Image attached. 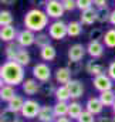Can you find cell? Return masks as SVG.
I'll return each mask as SVG.
<instances>
[{"label": "cell", "mask_w": 115, "mask_h": 122, "mask_svg": "<svg viewBox=\"0 0 115 122\" xmlns=\"http://www.w3.org/2000/svg\"><path fill=\"white\" fill-rule=\"evenodd\" d=\"M68 117L71 118V119H78L80 118V115L84 112V108H83V105L77 101V99H73L71 102H68Z\"/></svg>", "instance_id": "cell-20"}, {"label": "cell", "mask_w": 115, "mask_h": 122, "mask_svg": "<svg viewBox=\"0 0 115 122\" xmlns=\"http://www.w3.org/2000/svg\"><path fill=\"white\" fill-rule=\"evenodd\" d=\"M97 122H114V118H111V117H99Z\"/></svg>", "instance_id": "cell-44"}, {"label": "cell", "mask_w": 115, "mask_h": 122, "mask_svg": "<svg viewBox=\"0 0 115 122\" xmlns=\"http://www.w3.org/2000/svg\"><path fill=\"white\" fill-rule=\"evenodd\" d=\"M68 102H64V101H57L53 108H54V114L56 117L60 118V117H68Z\"/></svg>", "instance_id": "cell-28"}, {"label": "cell", "mask_w": 115, "mask_h": 122, "mask_svg": "<svg viewBox=\"0 0 115 122\" xmlns=\"http://www.w3.org/2000/svg\"><path fill=\"white\" fill-rule=\"evenodd\" d=\"M48 34L53 40H64L65 37H68V26L65 21L60 20H54L53 23L48 24Z\"/></svg>", "instance_id": "cell-3"}, {"label": "cell", "mask_w": 115, "mask_h": 122, "mask_svg": "<svg viewBox=\"0 0 115 122\" xmlns=\"http://www.w3.org/2000/svg\"><path fill=\"white\" fill-rule=\"evenodd\" d=\"M21 48H23V47H21L17 41H10V43H7L6 47H4V56H6L7 61H14L16 60V57H17V54H19V51H20Z\"/></svg>", "instance_id": "cell-19"}, {"label": "cell", "mask_w": 115, "mask_h": 122, "mask_svg": "<svg viewBox=\"0 0 115 122\" xmlns=\"http://www.w3.org/2000/svg\"><path fill=\"white\" fill-rule=\"evenodd\" d=\"M110 16H111V10L110 9H101L98 10V19L97 21L104 24V23H110Z\"/></svg>", "instance_id": "cell-36"}, {"label": "cell", "mask_w": 115, "mask_h": 122, "mask_svg": "<svg viewBox=\"0 0 115 122\" xmlns=\"http://www.w3.org/2000/svg\"><path fill=\"white\" fill-rule=\"evenodd\" d=\"M65 11H74L77 9V1L75 0H61Z\"/></svg>", "instance_id": "cell-39"}, {"label": "cell", "mask_w": 115, "mask_h": 122, "mask_svg": "<svg viewBox=\"0 0 115 122\" xmlns=\"http://www.w3.org/2000/svg\"><path fill=\"white\" fill-rule=\"evenodd\" d=\"M4 84H6V82H4V80H3V77H1V74H0V88H1Z\"/></svg>", "instance_id": "cell-47"}, {"label": "cell", "mask_w": 115, "mask_h": 122, "mask_svg": "<svg viewBox=\"0 0 115 122\" xmlns=\"http://www.w3.org/2000/svg\"><path fill=\"white\" fill-rule=\"evenodd\" d=\"M104 34L105 33L101 27H92L88 31V38H89V41H101L104 38Z\"/></svg>", "instance_id": "cell-35"}, {"label": "cell", "mask_w": 115, "mask_h": 122, "mask_svg": "<svg viewBox=\"0 0 115 122\" xmlns=\"http://www.w3.org/2000/svg\"><path fill=\"white\" fill-rule=\"evenodd\" d=\"M24 68L26 67L20 65L17 61H4L0 65V74L6 84L17 87V85H21L23 81L26 80Z\"/></svg>", "instance_id": "cell-1"}, {"label": "cell", "mask_w": 115, "mask_h": 122, "mask_svg": "<svg viewBox=\"0 0 115 122\" xmlns=\"http://www.w3.org/2000/svg\"><path fill=\"white\" fill-rule=\"evenodd\" d=\"M16 87L13 85H9V84H4L1 88H0V101L3 102H9L10 99H13L16 97Z\"/></svg>", "instance_id": "cell-21"}, {"label": "cell", "mask_w": 115, "mask_h": 122, "mask_svg": "<svg viewBox=\"0 0 115 122\" xmlns=\"http://www.w3.org/2000/svg\"><path fill=\"white\" fill-rule=\"evenodd\" d=\"M47 1H48V0H30V4H33L34 7L40 9V7H46Z\"/></svg>", "instance_id": "cell-42"}, {"label": "cell", "mask_w": 115, "mask_h": 122, "mask_svg": "<svg viewBox=\"0 0 115 122\" xmlns=\"http://www.w3.org/2000/svg\"><path fill=\"white\" fill-rule=\"evenodd\" d=\"M40 122H56L57 117L54 114V108L51 105H41V109L37 115Z\"/></svg>", "instance_id": "cell-16"}, {"label": "cell", "mask_w": 115, "mask_h": 122, "mask_svg": "<svg viewBox=\"0 0 115 122\" xmlns=\"http://www.w3.org/2000/svg\"><path fill=\"white\" fill-rule=\"evenodd\" d=\"M13 13L10 10H0V27H4V26H11L13 24Z\"/></svg>", "instance_id": "cell-31"}, {"label": "cell", "mask_w": 115, "mask_h": 122, "mask_svg": "<svg viewBox=\"0 0 115 122\" xmlns=\"http://www.w3.org/2000/svg\"><path fill=\"white\" fill-rule=\"evenodd\" d=\"M44 10H46L47 16L50 19H54V20H60L65 13V9H64L61 0H48Z\"/></svg>", "instance_id": "cell-6"}, {"label": "cell", "mask_w": 115, "mask_h": 122, "mask_svg": "<svg viewBox=\"0 0 115 122\" xmlns=\"http://www.w3.org/2000/svg\"><path fill=\"white\" fill-rule=\"evenodd\" d=\"M104 51H105V44L102 41H89L87 44V54L94 60L101 58L104 56Z\"/></svg>", "instance_id": "cell-10"}, {"label": "cell", "mask_w": 115, "mask_h": 122, "mask_svg": "<svg viewBox=\"0 0 115 122\" xmlns=\"http://www.w3.org/2000/svg\"><path fill=\"white\" fill-rule=\"evenodd\" d=\"M20 65H23V67H27L30 62H31V56H30V53L26 50V48H21L20 51H19V54H17V57H16V60Z\"/></svg>", "instance_id": "cell-32"}, {"label": "cell", "mask_w": 115, "mask_h": 122, "mask_svg": "<svg viewBox=\"0 0 115 122\" xmlns=\"http://www.w3.org/2000/svg\"><path fill=\"white\" fill-rule=\"evenodd\" d=\"M31 74H33V78H36L38 82H47L51 80V68L47 62H37L33 65V70H31Z\"/></svg>", "instance_id": "cell-4"}, {"label": "cell", "mask_w": 115, "mask_h": 122, "mask_svg": "<svg viewBox=\"0 0 115 122\" xmlns=\"http://www.w3.org/2000/svg\"><path fill=\"white\" fill-rule=\"evenodd\" d=\"M71 77H73V74L67 67H58L56 70V72H54V80L60 85H67L73 80Z\"/></svg>", "instance_id": "cell-14"}, {"label": "cell", "mask_w": 115, "mask_h": 122, "mask_svg": "<svg viewBox=\"0 0 115 122\" xmlns=\"http://www.w3.org/2000/svg\"><path fill=\"white\" fill-rule=\"evenodd\" d=\"M84 70H85L89 75H92V77H97V75H101V74L105 72V67H104L102 64H99L98 61H95L94 58H91L89 61H87Z\"/></svg>", "instance_id": "cell-18"}, {"label": "cell", "mask_w": 115, "mask_h": 122, "mask_svg": "<svg viewBox=\"0 0 115 122\" xmlns=\"http://www.w3.org/2000/svg\"><path fill=\"white\" fill-rule=\"evenodd\" d=\"M67 87H68V91L71 94V99H78V98H81L83 94H84V90H85L83 81L74 80V78L67 84Z\"/></svg>", "instance_id": "cell-13"}, {"label": "cell", "mask_w": 115, "mask_h": 122, "mask_svg": "<svg viewBox=\"0 0 115 122\" xmlns=\"http://www.w3.org/2000/svg\"><path fill=\"white\" fill-rule=\"evenodd\" d=\"M0 122H1V121H0Z\"/></svg>", "instance_id": "cell-52"}, {"label": "cell", "mask_w": 115, "mask_h": 122, "mask_svg": "<svg viewBox=\"0 0 115 122\" xmlns=\"http://www.w3.org/2000/svg\"><path fill=\"white\" fill-rule=\"evenodd\" d=\"M56 90H57V87H56L51 81L41 82V87H40V94H41L43 97H51V95H54Z\"/></svg>", "instance_id": "cell-34"}, {"label": "cell", "mask_w": 115, "mask_h": 122, "mask_svg": "<svg viewBox=\"0 0 115 122\" xmlns=\"http://www.w3.org/2000/svg\"><path fill=\"white\" fill-rule=\"evenodd\" d=\"M94 1V7L101 10V9H108L110 6V1L108 0H92Z\"/></svg>", "instance_id": "cell-40"}, {"label": "cell", "mask_w": 115, "mask_h": 122, "mask_svg": "<svg viewBox=\"0 0 115 122\" xmlns=\"http://www.w3.org/2000/svg\"><path fill=\"white\" fill-rule=\"evenodd\" d=\"M51 37H50V34L48 33H44V31H41V33H37L36 34V44L34 46H37L38 48H43V47H46V46H50L51 44Z\"/></svg>", "instance_id": "cell-26"}, {"label": "cell", "mask_w": 115, "mask_h": 122, "mask_svg": "<svg viewBox=\"0 0 115 122\" xmlns=\"http://www.w3.org/2000/svg\"><path fill=\"white\" fill-rule=\"evenodd\" d=\"M54 97L57 101H64V102H68L71 99V94L68 91L67 85H58L56 92H54Z\"/></svg>", "instance_id": "cell-25"}, {"label": "cell", "mask_w": 115, "mask_h": 122, "mask_svg": "<svg viewBox=\"0 0 115 122\" xmlns=\"http://www.w3.org/2000/svg\"><path fill=\"white\" fill-rule=\"evenodd\" d=\"M56 122H71V118L70 117H60L56 119Z\"/></svg>", "instance_id": "cell-46"}, {"label": "cell", "mask_w": 115, "mask_h": 122, "mask_svg": "<svg viewBox=\"0 0 115 122\" xmlns=\"http://www.w3.org/2000/svg\"><path fill=\"white\" fill-rule=\"evenodd\" d=\"M40 109H41L40 102L33 99V98H29V99L24 101V105H23V108L20 111V115L23 118H26V119H34V118H37Z\"/></svg>", "instance_id": "cell-5"}, {"label": "cell", "mask_w": 115, "mask_h": 122, "mask_svg": "<svg viewBox=\"0 0 115 122\" xmlns=\"http://www.w3.org/2000/svg\"><path fill=\"white\" fill-rule=\"evenodd\" d=\"M102 43L105 44L107 48H115V27H111L105 31Z\"/></svg>", "instance_id": "cell-30"}, {"label": "cell", "mask_w": 115, "mask_h": 122, "mask_svg": "<svg viewBox=\"0 0 115 122\" xmlns=\"http://www.w3.org/2000/svg\"><path fill=\"white\" fill-rule=\"evenodd\" d=\"M98 19V9L95 7H89L84 11H81L80 14V21L83 26H92Z\"/></svg>", "instance_id": "cell-11"}, {"label": "cell", "mask_w": 115, "mask_h": 122, "mask_svg": "<svg viewBox=\"0 0 115 122\" xmlns=\"http://www.w3.org/2000/svg\"><path fill=\"white\" fill-rule=\"evenodd\" d=\"M65 67L71 71L73 75H78L80 72H83V68H85V65H83L81 61H74V60H68Z\"/></svg>", "instance_id": "cell-33"}, {"label": "cell", "mask_w": 115, "mask_h": 122, "mask_svg": "<svg viewBox=\"0 0 115 122\" xmlns=\"http://www.w3.org/2000/svg\"><path fill=\"white\" fill-rule=\"evenodd\" d=\"M77 122H97V119H95L94 114H91L87 109H84V112L80 115V118L77 119Z\"/></svg>", "instance_id": "cell-37"}, {"label": "cell", "mask_w": 115, "mask_h": 122, "mask_svg": "<svg viewBox=\"0 0 115 122\" xmlns=\"http://www.w3.org/2000/svg\"><path fill=\"white\" fill-rule=\"evenodd\" d=\"M40 57L43 61H54L57 57V50L53 44L46 46L43 48H40Z\"/></svg>", "instance_id": "cell-22"}, {"label": "cell", "mask_w": 115, "mask_h": 122, "mask_svg": "<svg viewBox=\"0 0 115 122\" xmlns=\"http://www.w3.org/2000/svg\"><path fill=\"white\" fill-rule=\"evenodd\" d=\"M112 112H114V115H115V102H114V105H112Z\"/></svg>", "instance_id": "cell-49"}, {"label": "cell", "mask_w": 115, "mask_h": 122, "mask_svg": "<svg viewBox=\"0 0 115 122\" xmlns=\"http://www.w3.org/2000/svg\"><path fill=\"white\" fill-rule=\"evenodd\" d=\"M75 1H77V9L81 10V11H84L87 9H89V7H94V1L92 0H75Z\"/></svg>", "instance_id": "cell-38"}, {"label": "cell", "mask_w": 115, "mask_h": 122, "mask_svg": "<svg viewBox=\"0 0 115 122\" xmlns=\"http://www.w3.org/2000/svg\"><path fill=\"white\" fill-rule=\"evenodd\" d=\"M112 118H114V122H115V115H114V117H112Z\"/></svg>", "instance_id": "cell-50"}, {"label": "cell", "mask_w": 115, "mask_h": 122, "mask_svg": "<svg viewBox=\"0 0 115 122\" xmlns=\"http://www.w3.org/2000/svg\"><path fill=\"white\" fill-rule=\"evenodd\" d=\"M98 98L101 99V102H102V105L105 108H108V107L112 108V105H114V102H115V91L114 90H110V91L99 92Z\"/></svg>", "instance_id": "cell-23"}, {"label": "cell", "mask_w": 115, "mask_h": 122, "mask_svg": "<svg viewBox=\"0 0 115 122\" xmlns=\"http://www.w3.org/2000/svg\"><path fill=\"white\" fill-rule=\"evenodd\" d=\"M68 26V37H80L83 34V24L81 21H70L67 23Z\"/></svg>", "instance_id": "cell-27"}, {"label": "cell", "mask_w": 115, "mask_h": 122, "mask_svg": "<svg viewBox=\"0 0 115 122\" xmlns=\"http://www.w3.org/2000/svg\"><path fill=\"white\" fill-rule=\"evenodd\" d=\"M107 74L112 78V81L115 82V60L110 62V65L107 67Z\"/></svg>", "instance_id": "cell-41"}, {"label": "cell", "mask_w": 115, "mask_h": 122, "mask_svg": "<svg viewBox=\"0 0 115 122\" xmlns=\"http://www.w3.org/2000/svg\"><path fill=\"white\" fill-rule=\"evenodd\" d=\"M17 3V0H0V4L3 6H14Z\"/></svg>", "instance_id": "cell-43"}, {"label": "cell", "mask_w": 115, "mask_h": 122, "mask_svg": "<svg viewBox=\"0 0 115 122\" xmlns=\"http://www.w3.org/2000/svg\"><path fill=\"white\" fill-rule=\"evenodd\" d=\"M104 108L105 107L102 105V102H101V99L98 97H91V98L87 99V102H85V109L88 112L94 114V115H99Z\"/></svg>", "instance_id": "cell-15"}, {"label": "cell", "mask_w": 115, "mask_h": 122, "mask_svg": "<svg viewBox=\"0 0 115 122\" xmlns=\"http://www.w3.org/2000/svg\"><path fill=\"white\" fill-rule=\"evenodd\" d=\"M36 34H37V33L29 30V29H23V30L19 31L16 41H17L23 48L31 47L33 44H36Z\"/></svg>", "instance_id": "cell-8"}, {"label": "cell", "mask_w": 115, "mask_h": 122, "mask_svg": "<svg viewBox=\"0 0 115 122\" xmlns=\"http://www.w3.org/2000/svg\"><path fill=\"white\" fill-rule=\"evenodd\" d=\"M24 101H26V99H24L21 95H16L13 99H10V101L7 102V108H10L11 111L20 114V111H21V108H23V105H24Z\"/></svg>", "instance_id": "cell-24"}, {"label": "cell", "mask_w": 115, "mask_h": 122, "mask_svg": "<svg viewBox=\"0 0 115 122\" xmlns=\"http://www.w3.org/2000/svg\"><path fill=\"white\" fill-rule=\"evenodd\" d=\"M19 119V114L11 111L10 108H4L0 111V121L1 122H16Z\"/></svg>", "instance_id": "cell-29"}, {"label": "cell", "mask_w": 115, "mask_h": 122, "mask_svg": "<svg viewBox=\"0 0 115 122\" xmlns=\"http://www.w3.org/2000/svg\"><path fill=\"white\" fill-rule=\"evenodd\" d=\"M92 85H94V88H95L97 91H99V92L114 90V81H112V78H111L107 72L94 77V78H92Z\"/></svg>", "instance_id": "cell-7"}, {"label": "cell", "mask_w": 115, "mask_h": 122, "mask_svg": "<svg viewBox=\"0 0 115 122\" xmlns=\"http://www.w3.org/2000/svg\"><path fill=\"white\" fill-rule=\"evenodd\" d=\"M40 87L41 82H38L36 78H26L21 84V90L26 95H36L37 92H40Z\"/></svg>", "instance_id": "cell-12"}, {"label": "cell", "mask_w": 115, "mask_h": 122, "mask_svg": "<svg viewBox=\"0 0 115 122\" xmlns=\"http://www.w3.org/2000/svg\"><path fill=\"white\" fill-rule=\"evenodd\" d=\"M0 43H1V40H0Z\"/></svg>", "instance_id": "cell-51"}, {"label": "cell", "mask_w": 115, "mask_h": 122, "mask_svg": "<svg viewBox=\"0 0 115 122\" xmlns=\"http://www.w3.org/2000/svg\"><path fill=\"white\" fill-rule=\"evenodd\" d=\"M48 20H50V17L47 16L46 10L33 7L29 11H26L23 23H24L26 29L34 31V33H41V31H44L46 27H48Z\"/></svg>", "instance_id": "cell-2"}, {"label": "cell", "mask_w": 115, "mask_h": 122, "mask_svg": "<svg viewBox=\"0 0 115 122\" xmlns=\"http://www.w3.org/2000/svg\"><path fill=\"white\" fill-rule=\"evenodd\" d=\"M110 24L115 27V9L111 11V16H110Z\"/></svg>", "instance_id": "cell-45"}, {"label": "cell", "mask_w": 115, "mask_h": 122, "mask_svg": "<svg viewBox=\"0 0 115 122\" xmlns=\"http://www.w3.org/2000/svg\"><path fill=\"white\" fill-rule=\"evenodd\" d=\"M85 54H87V47L83 46L81 43H75V44L70 46L68 51H67L68 60H74V61H81Z\"/></svg>", "instance_id": "cell-9"}, {"label": "cell", "mask_w": 115, "mask_h": 122, "mask_svg": "<svg viewBox=\"0 0 115 122\" xmlns=\"http://www.w3.org/2000/svg\"><path fill=\"white\" fill-rule=\"evenodd\" d=\"M19 31L17 29L11 24V26H4L0 27V40L4 43H10V41H16Z\"/></svg>", "instance_id": "cell-17"}, {"label": "cell", "mask_w": 115, "mask_h": 122, "mask_svg": "<svg viewBox=\"0 0 115 122\" xmlns=\"http://www.w3.org/2000/svg\"><path fill=\"white\" fill-rule=\"evenodd\" d=\"M16 122H26V121H24V118H23V117H21V118L19 117V119H17V121H16Z\"/></svg>", "instance_id": "cell-48"}]
</instances>
